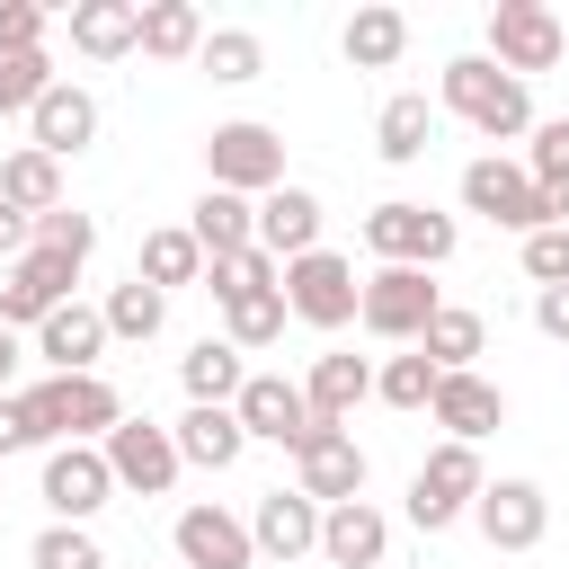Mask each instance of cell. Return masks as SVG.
<instances>
[{
	"instance_id": "1",
	"label": "cell",
	"mask_w": 569,
	"mask_h": 569,
	"mask_svg": "<svg viewBox=\"0 0 569 569\" xmlns=\"http://www.w3.org/2000/svg\"><path fill=\"white\" fill-rule=\"evenodd\" d=\"M18 400H27V427H36L44 453H53V445H107V436L124 427V400H116L107 373H44V382L18 391Z\"/></svg>"
},
{
	"instance_id": "2",
	"label": "cell",
	"mask_w": 569,
	"mask_h": 569,
	"mask_svg": "<svg viewBox=\"0 0 569 569\" xmlns=\"http://www.w3.org/2000/svg\"><path fill=\"white\" fill-rule=\"evenodd\" d=\"M445 107H453L471 133H489V142L533 133V89H525L516 71H498L489 53H453V62H445Z\"/></svg>"
},
{
	"instance_id": "3",
	"label": "cell",
	"mask_w": 569,
	"mask_h": 569,
	"mask_svg": "<svg viewBox=\"0 0 569 569\" xmlns=\"http://www.w3.org/2000/svg\"><path fill=\"white\" fill-rule=\"evenodd\" d=\"M204 178L231 187V196H249V204L276 196V187H284V133H276V124H249V116H240V124H213V133H204Z\"/></svg>"
},
{
	"instance_id": "4",
	"label": "cell",
	"mask_w": 569,
	"mask_h": 569,
	"mask_svg": "<svg viewBox=\"0 0 569 569\" xmlns=\"http://www.w3.org/2000/svg\"><path fill=\"white\" fill-rule=\"evenodd\" d=\"M480 489H489L480 445H436V453L409 471V525H418V533H445L453 516H471V507H480Z\"/></svg>"
},
{
	"instance_id": "5",
	"label": "cell",
	"mask_w": 569,
	"mask_h": 569,
	"mask_svg": "<svg viewBox=\"0 0 569 569\" xmlns=\"http://www.w3.org/2000/svg\"><path fill=\"white\" fill-rule=\"evenodd\" d=\"M453 213H436V204H409V196H391V204H373L365 213V249L382 258V267H445L453 258Z\"/></svg>"
},
{
	"instance_id": "6",
	"label": "cell",
	"mask_w": 569,
	"mask_h": 569,
	"mask_svg": "<svg viewBox=\"0 0 569 569\" xmlns=\"http://www.w3.org/2000/svg\"><path fill=\"white\" fill-rule=\"evenodd\" d=\"M284 311H293L302 329H347V320L365 311L356 258H338V249H311V258H293V267H284Z\"/></svg>"
},
{
	"instance_id": "7",
	"label": "cell",
	"mask_w": 569,
	"mask_h": 569,
	"mask_svg": "<svg viewBox=\"0 0 569 569\" xmlns=\"http://www.w3.org/2000/svg\"><path fill=\"white\" fill-rule=\"evenodd\" d=\"M436 311H445V293L427 284V267H373V276H365V311H356V320H365L373 338H391V347H418Z\"/></svg>"
},
{
	"instance_id": "8",
	"label": "cell",
	"mask_w": 569,
	"mask_h": 569,
	"mask_svg": "<svg viewBox=\"0 0 569 569\" xmlns=\"http://www.w3.org/2000/svg\"><path fill=\"white\" fill-rule=\"evenodd\" d=\"M560 53H569V27H560L542 0H498V9H489V62H498V71L533 80V71H551Z\"/></svg>"
},
{
	"instance_id": "9",
	"label": "cell",
	"mask_w": 569,
	"mask_h": 569,
	"mask_svg": "<svg viewBox=\"0 0 569 569\" xmlns=\"http://www.w3.org/2000/svg\"><path fill=\"white\" fill-rule=\"evenodd\" d=\"M462 204L471 213H489L498 231H551V213H542V187L525 178V160H498V151H480L471 169H462Z\"/></svg>"
},
{
	"instance_id": "10",
	"label": "cell",
	"mask_w": 569,
	"mask_h": 569,
	"mask_svg": "<svg viewBox=\"0 0 569 569\" xmlns=\"http://www.w3.org/2000/svg\"><path fill=\"white\" fill-rule=\"evenodd\" d=\"M71 284H80V258H62V249H27V258L0 276V329H44V320L71 302Z\"/></svg>"
},
{
	"instance_id": "11",
	"label": "cell",
	"mask_w": 569,
	"mask_h": 569,
	"mask_svg": "<svg viewBox=\"0 0 569 569\" xmlns=\"http://www.w3.org/2000/svg\"><path fill=\"white\" fill-rule=\"evenodd\" d=\"M231 418L249 427V445H284V453H302V436L320 427L311 400H302V382H284V373H249L240 400H231Z\"/></svg>"
},
{
	"instance_id": "12",
	"label": "cell",
	"mask_w": 569,
	"mask_h": 569,
	"mask_svg": "<svg viewBox=\"0 0 569 569\" xmlns=\"http://www.w3.org/2000/svg\"><path fill=\"white\" fill-rule=\"evenodd\" d=\"M98 453H107L116 489H142V498H169V489H178V471H187V462H178V436H169V427H151V418H124Z\"/></svg>"
},
{
	"instance_id": "13",
	"label": "cell",
	"mask_w": 569,
	"mask_h": 569,
	"mask_svg": "<svg viewBox=\"0 0 569 569\" xmlns=\"http://www.w3.org/2000/svg\"><path fill=\"white\" fill-rule=\"evenodd\" d=\"M293 489H302L311 507H347V498H365V445H356L347 427H311L302 453H293Z\"/></svg>"
},
{
	"instance_id": "14",
	"label": "cell",
	"mask_w": 569,
	"mask_h": 569,
	"mask_svg": "<svg viewBox=\"0 0 569 569\" xmlns=\"http://www.w3.org/2000/svg\"><path fill=\"white\" fill-rule=\"evenodd\" d=\"M107 489H116V471H107V453L98 445H53L44 453V507H53V525H89L98 507H107Z\"/></svg>"
},
{
	"instance_id": "15",
	"label": "cell",
	"mask_w": 569,
	"mask_h": 569,
	"mask_svg": "<svg viewBox=\"0 0 569 569\" xmlns=\"http://www.w3.org/2000/svg\"><path fill=\"white\" fill-rule=\"evenodd\" d=\"M471 525H480L489 551H533V542L551 533V498H542L533 480H489L480 507H471Z\"/></svg>"
},
{
	"instance_id": "16",
	"label": "cell",
	"mask_w": 569,
	"mask_h": 569,
	"mask_svg": "<svg viewBox=\"0 0 569 569\" xmlns=\"http://www.w3.org/2000/svg\"><path fill=\"white\" fill-rule=\"evenodd\" d=\"M258 560V542H249V525L231 516V507H178V569H249Z\"/></svg>"
},
{
	"instance_id": "17",
	"label": "cell",
	"mask_w": 569,
	"mask_h": 569,
	"mask_svg": "<svg viewBox=\"0 0 569 569\" xmlns=\"http://www.w3.org/2000/svg\"><path fill=\"white\" fill-rule=\"evenodd\" d=\"M27 142H36L44 160H71V151H89V142H98V98H89L80 80H53V89L36 98V116H27Z\"/></svg>"
},
{
	"instance_id": "18",
	"label": "cell",
	"mask_w": 569,
	"mask_h": 569,
	"mask_svg": "<svg viewBox=\"0 0 569 569\" xmlns=\"http://www.w3.org/2000/svg\"><path fill=\"white\" fill-rule=\"evenodd\" d=\"M391 551V516L373 498H347V507H320V560L329 569H382Z\"/></svg>"
},
{
	"instance_id": "19",
	"label": "cell",
	"mask_w": 569,
	"mask_h": 569,
	"mask_svg": "<svg viewBox=\"0 0 569 569\" xmlns=\"http://www.w3.org/2000/svg\"><path fill=\"white\" fill-rule=\"evenodd\" d=\"M320 222H329V213H320L311 187H276V196H258V249L284 258V267L320 249Z\"/></svg>"
},
{
	"instance_id": "20",
	"label": "cell",
	"mask_w": 569,
	"mask_h": 569,
	"mask_svg": "<svg viewBox=\"0 0 569 569\" xmlns=\"http://www.w3.org/2000/svg\"><path fill=\"white\" fill-rule=\"evenodd\" d=\"M436 427H445V445H480V436H498V427H507L498 382H480V373H445V382H436Z\"/></svg>"
},
{
	"instance_id": "21",
	"label": "cell",
	"mask_w": 569,
	"mask_h": 569,
	"mask_svg": "<svg viewBox=\"0 0 569 569\" xmlns=\"http://www.w3.org/2000/svg\"><path fill=\"white\" fill-rule=\"evenodd\" d=\"M249 542H258L267 560H302V551H320V507H311L302 489H267L258 516H249Z\"/></svg>"
},
{
	"instance_id": "22",
	"label": "cell",
	"mask_w": 569,
	"mask_h": 569,
	"mask_svg": "<svg viewBox=\"0 0 569 569\" xmlns=\"http://www.w3.org/2000/svg\"><path fill=\"white\" fill-rule=\"evenodd\" d=\"M71 44L89 62H116V53H142V0H71Z\"/></svg>"
},
{
	"instance_id": "23",
	"label": "cell",
	"mask_w": 569,
	"mask_h": 569,
	"mask_svg": "<svg viewBox=\"0 0 569 569\" xmlns=\"http://www.w3.org/2000/svg\"><path fill=\"white\" fill-rule=\"evenodd\" d=\"M187 231H196L204 267H213V258H240V249H258V204H249V196H231V187H204V196H196V213H187Z\"/></svg>"
},
{
	"instance_id": "24",
	"label": "cell",
	"mask_w": 569,
	"mask_h": 569,
	"mask_svg": "<svg viewBox=\"0 0 569 569\" xmlns=\"http://www.w3.org/2000/svg\"><path fill=\"white\" fill-rule=\"evenodd\" d=\"M98 347H107V311H89V302H62V311L36 329V356H44L53 373H98Z\"/></svg>"
},
{
	"instance_id": "25",
	"label": "cell",
	"mask_w": 569,
	"mask_h": 569,
	"mask_svg": "<svg viewBox=\"0 0 569 569\" xmlns=\"http://www.w3.org/2000/svg\"><path fill=\"white\" fill-rule=\"evenodd\" d=\"M178 382H187V409H231L240 382H249V365H240L231 338H196V347L178 356Z\"/></svg>"
},
{
	"instance_id": "26",
	"label": "cell",
	"mask_w": 569,
	"mask_h": 569,
	"mask_svg": "<svg viewBox=\"0 0 569 569\" xmlns=\"http://www.w3.org/2000/svg\"><path fill=\"white\" fill-rule=\"evenodd\" d=\"M365 391H373V365H365V356H311L302 400H311V418H320V427H347Z\"/></svg>"
},
{
	"instance_id": "27",
	"label": "cell",
	"mask_w": 569,
	"mask_h": 569,
	"mask_svg": "<svg viewBox=\"0 0 569 569\" xmlns=\"http://www.w3.org/2000/svg\"><path fill=\"white\" fill-rule=\"evenodd\" d=\"M169 436H178V462H196V471H231V462L249 453V427H240L231 409H187Z\"/></svg>"
},
{
	"instance_id": "28",
	"label": "cell",
	"mask_w": 569,
	"mask_h": 569,
	"mask_svg": "<svg viewBox=\"0 0 569 569\" xmlns=\"http://www.w3.org/2000/svg\"><path fill=\"white\" fill-rule=\"evenodd\" d=\"M204 36H213V27H204L196 0H142V53H151V62H196Z\"/></svg>"
},
{
	"instance_id": "29",
	"label": "cell",
	"mask_w": 569,
	"mask_h": 569,
	"mask_svg": "<svg viewBox=\"0 0 569 569\" xmlns=\"http://www.w3.org/2000/svg\"><path fill=\"white\" fill-rule=\"evenodd\" d=\"M427 142H436V107H427L418 89L382 98V116H373V151H382L391 169H409V160H427Z\"/></svg>"
},
{
	"instance_id": "30",
	"label": "cell",
	"mask_w": 569,
	"mask_h": 569,
	"mask_svg": "<svg viewBox=\"0 0 569 569\" xmlns=\"http://www.w3.org/2000/svg\"><path fill=\"white\" fill-rule=\"evenodd\" d=\"M133 276H142V284H160V293H178V284H204V249H196V231H187V222H160V231H142V258H133Z\"/></svg>"
},
{
	"instance_id": "31",
	"label": "cell",
	"mask_w": 569,
	"mask_h": 569,
	"mask_svg": "<svg viewBox=\"0 0 569 569\" xmlns=\"http://www.w3.org/2000/svg\"><path fill=\"white\" fill-rule=\"evenodd\" d=\"M338 53H347L356 71H391V62L409 53V18L373 0V9H356V18H347V36H338Z\"/></svg>"
},
{
	"instance_id": "32",
	"label": "cell",
	"mask_w": 569,
	"mask_h": 569,
	"mask_svg": "<svg viewBox=\"0 0 569 569\" xmlns=\"http://www.w3.org/2000/svg\"><path fill=\"white\" fill-rule=\"evenodd\" d=\"M0 196H9L27 222H36V213H53V204H62V160H44L36 142H18V151L0 160Z\"/></svg>"
},
{
	"instance_id": "33",
	"label": "cell",
	"mask_w": 569,
	"mask_h": 569,
	"mask_svg": "<svg viewBox=\"0 0 569 569\" xmlns=\"http://www.w3.org/2000/svg\"><path fill=\"white\" fill-rule=\"evenodd\" d=\"M489 347V320L480 311H462V302H445L436 320H427V338H418V356L436 365V373H471V356Z\"/></svg>"
},
{
	"instance_id": "34",
	"label": "cell",
	"mask_w": 569,
	"mask_h": 569,
	"mask_svg": "<svg viewBox=\"0 0 569 569\" xmlns=\"http://www.w3.org/2000/svg\"><path fill=\"white\" fill-rule=\"evenodd\" d=\"M525 178L542 187V213H551V222H569V116L533 124V142H525Z\"/></svg>"
},
{
	"instance_id": "35",
	"label": "cell",
	"mask_w": 569,
	"mask_h": 569,
	"mask_svg": "<svg viewBox=\"0 0 569 569\" xmlns=\"http://www.w3.org/2000/svg\"><path fill=\"white\" fill-rule=\"evenodd\" d=\"M160 329H169V293H160V284L133 276V284L107 293V338H133V347H142V338H160Z\"/></svg>"
},
{
	"instance_id": "36",
	"label": "cell",
	"mask_w": 569,
	"mask_h": 569,
	"mask_svg": "<svg viewBox=\"0 0 569 569\" xmlns=\"http://www.w3.org/2000/svg\"><path fill=\"white\" fill-rule=\"evenodd\" d=\"M204 284H213V302H240V293H284V258L240 249V258H213V267H204Z\"/></svg>"
},
{
	"instance_id": "37",
	"label": "cell",
	"mask_w": 569,
	"mask_h": 569,
	"mask_svg": "<svg viewBox=\"0 0 569 569\" xmlns=\"http://www.w3.org/2000/svg\"><path fill=\"white\" fill-rule=\"evenodd\" d=\"M284 320H293V311H284V293H240V302H222V338H231L240 356H249V347H276V338H284Z\"/></svg>"
},
{
	"instance_id": "38",
	"label": "cell",
	"mask_w": 569,
	"mask_h": 569,
	"mask_svg": "<svg viewBox=\"0 0 569 569\" xmlns=\"http://www.w3.org/2000/svg\"><path fill=\"white\" fill-rule=\"evenodd\" d=\"M436 365L409 347V356H391V365H373V400H391V409H436Z\"/></svg>"
},
{
	"instance_id": "39",
	"label": "cell",
	"mask_w": 569,
	"mask_h": 569,
	"mask_svg": "<svg viewBox=\"0 0 569 569\" xmlns=\"http://www.w3.org/2000/svg\"><path fill=\"white\" fill-rule=\"evenodd\" d=\"M196 62H204V71H213V80H231V89H240V80H258V71H267V44H258V36H249V27H213V36H204V53H196Z\"/></svg>"
},
{
	"instance_id": "40",
	"label": "cell",
	"mask_w": 569,
	"mask_h": 569,
	"mask_svg": "<svg viewBox=\"0 0 569 569\" xmlns=\"http://www.w3.org/2000/svg\"><path fill=\"white\" fill-rule=\"evenodd\" d=\"M44 89H53V53H0V116H36Z\"/></svg>"
},
{
	"instance_id": "41",
	"label": "cell",
	"mask_w": 569,
	"mask_h": 569,
	"mask_svg": "<svg viewBox=\"0 0 569 569\" xmlns=\"http://www.w3.org/2000/svg\"><path fill=\"white\" fill-rule=\"evenodd\" d=\"M36 569H107V551H98L89 525H44L36 533Z\"/></svg>"
},
{
	"instance_id": "42",
	"label": "cell",
	"mask_w": 569,
	"mask_h": 569,
	"mask_svg": "<svg viewBox=\"0 0 569 569\" xmlns=\"http://www.w3.org/2000/svg\"><path fill=\"white\" fill-rule=\"evenodd\" d=\"M36 249H62V258H80V267H89L98 222H89V213H71V204H53V213H36Z\"/></svg>"
},
{
	"instance_id": "43",
	"label": "cell",
	"mask_w": 569,
	"mask_h": 569,
	"mask_svg": "<svg viewBox=\"0 0 569 569\" xmlns=\"http://www.w3.org/2000/svg\"><path fill=\"white\" fill-rule=\"evenodd\" d=\"M44 0H0V53H44Z\"/></svg>"
},
{
	"instance_id": "44",
	"label": "cell",
	"mask_w": 569,
	"mask_h": 569,
	"mask_svg": "<svg viewBox=\"0 0 569 569\" xmlns=\"http://www.w3.org/2000/svg\"><path fill=\"white\" fill-rule=\"evenodd\" d=\"M525 276L551 293V284H569V222H551V231H533L525 240Z\"/></svg>"
},
{
	"instance_id": "45",
	"label": "cell",
	"mask_w": 569,
	"mask_h": 569,
	"mask_svg": "<svg viewBox=\"0 0 569 569\" xmlns=\"http://www.w3.org/2000/svg\"><path fill=\"white\" fill-rule=\"evenodd\" d=\"M533 329L569 347V284H551V293H533Z\"/></svg>"
},
{
	"instance_id": "46",
	"label": "cell",
	"mask_w": 569,
	"mask_h": 569,
	"mask_svg": "<svg viewBox=\"0 0 569 569\" xmlns=\"http://www.w3.org/2000/svg\"><path fill=\"white\" fill-rule=\"evenodd\" d=\"M27 249H36V222H27V213H18V204H9V196H0V258H9V267H18V258H27Z\"/></svg>"
},
{
	"instance_id": "47",
	"label": "cell",
	"mask_w": 569,
	"mask_h": 569,
	"mask_svg": "<svg viewBox=\"0 0 569 569\" xmlns=\"http://www.w3.org/2000/svg\"><path fill=\"white\" fill-rule=\"evenodd\" d=\"M36 445V427H27V400H9L0 391V453H27Z\"/></svg>"
},
{
	"instance_id": "48",
	"label": "cell",
	"mask_w": 569,
	"mask_h": 569,
	"mask_svg": "<svg viewBox=\"0 0 569 569\" xmlns=\"http://www.w3.org/2000/svg\"><path fill=\"white\" fill-rule=\"evenodd\" d=\"M18 382V329H0V391Z\"/></svg>"
}]
</instances>
